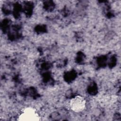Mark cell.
Instances as JSON below:
<instances>
[{"label":"cell","mask_w":121,"mask_h":121,"mask_svg":"<svg viewBox=\"0 0 121 121\" xmlns=\"http://www.w3.org/2000/svg\"><path fill=\"white\" fill-rule=\"evenodd\" d=\"M86 101L85 99L80 96L77 95L72 98L69 102V106L72 111L75 112H80L85 108Z\"/></svg>","instance_id":"2"},{"label":"cell","mask_w":121,"mask_h":121,"mask_svg":"<svg viewBox=\"0 0 121 121\" xmlns=\"http://www.w3.org/2000/svg\"><path fill=\"white\" fill-rule=\"evenodd\" d=\"M40 116L36 110L32 107L24 109L18 117V121H38L40 120Z\"/></svg>","instance_id":"1"}]
</instances>
